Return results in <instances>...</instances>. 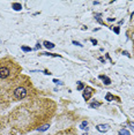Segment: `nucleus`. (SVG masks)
Segmentation results:
<instances>
[{"label":"nucleus","instance_id":"39448f33","mask_svg":"<svg viewBox=\"0 0 134 135\" xmlns=\"http://www.w3.org/2000/svg\"><path fill=\"white\" fill-rule=\"evenodd\" d=\"M99 79H102L103 81H104V83H105V84H110V83H111V80L109 79L108 76H105V75H100V76H99Z\"/></svg>","mask_w":134,"mask_h":135},{"label":"nucleus","instance_id":"1a4fd4ad","mask_svg":"<svg viewBox=\"0 0 134 135\" xmlns=\"http://www.w3.org/2000/svg\"><path fill=\"white\" fill-rule=\"evenodd\" d=\"M87 126H88V122H87V121H82V122H81V126H80V127L82 128V129H86V131H87V129H88V128H87Z\"/></svg>","mask_w":134,"mask_h":135},{"label":"nucleus","instance_id":"9b49d317","mask_svg":"<svg viewBox=\"0 0 134 135\" xmlns=\"http://www.w3.org/2000/svg\"><path fill=\"white\" fill-rule=\"evenodd\" d=\"M98 106H100V103H97V102H95V103H91L90 104V107H98Z\"/></svg>","mask_w":134,"mask_h":135},{"label":"nucleus","instance_id":"7ed1b4c3","mask_svg":"<svg viewBox=\"0 0 134 135\" xmlns=\"http://www.w3.org/2000/svg\"><path fill=\"white\" fill-rule=\"evenodd\" d=\"M91 94H93V89L89 88V87H86V89H84V93H83V98H84L86 100L90 99Z\"/></svg>","mask_w":134,"mask_h":135},{"label":"nucleus","instance_id":"f8f14e48","mask_svg":"<svg viewBox=\"0 0 134 135\" xmlns=\"http://www.w3.org/2000/svg\"><path fill=\"white\" fill-rule=\"evenodd\" d=\"M105 98H106V100H112V99H113V96H112L111 94H108L105 96Z\"/></svg>","mask_w":134,"mask_h":135},{"label":"nucleus","instance_id":"dca6fc26","mask_svg":"<svg viewBox=\"0 0 134 135\" xmlns=\"http://www.w3.org/2000/svg\"><path fill=\"white\" fill-rule=\"evenodd\" d=\"M91 42H93V44H97V41H96V39H91Z\"/></svg>","mask_w":134,"mask_h":135},{"label":"nucleus","instance_id":"4468645a","mask_svg":"<svg viewBox=\"0 0 134 135\" xmlns=\"http://www.w3.org/2000/svg\"><path fill=\"white\" fill-rule=\"evenodd\" d=\"M22 50L26 51V52H28V51H31V49H30V47H26V46H22Z\"/></svg>","mask_w":134,"mask_h":135},{"label":"nucleus","instance_id":"2eb2a0df","mask_svg":"<svg viewBox=\"0 0 134 135\" xmlns=\"http://www.w3.org/2000/svg\"><path fill=\"white\" fill-rule=\"evenodd\" d=\"M73 44H75V45H79V46H82V45L80 44V43H78V42H75V41L73 42Z\"/></svg>","mask_w":134,"mask_h":135},{"label":"nucleus","instance_id":"f3484780","mask_svg":"<svg viewBox=\"0 0 134 135\" xmlns=\"http://www.w3.org/2000/svg\"><path fill=\"white\" fill-rule=\"evenodd\" d=\"M131 38H132V41H133V42H134V32H133V33H132V36H131Z\"/></svg>","mask_w":134,"mask_h":135},{"label":"nucleus","instance_id":"6e6552de","mask_svg":"<svg viewBox=\"0 0 134 135\" xmlns=\"http://www.w3.org/2000/svg\"><path fill=\"white\" fill-rule=\"evenodd\" d=\"M44 45L46 49H53L54 47V44L53 43H50V42H44Z\"/></svg>","mask_w":134,"mask_h":135},{"label":"nucleus","instance_id":"f03ea898","mask_svg":"<svg viewBox=\"0 0 134 135\" xmlns=\"http://www.w3.org/2000/svg\"><path fill=\"white\" fill-rule=\"evenodd\" d=\"M12 91H13V97L17 100H22L29 95V90L24 85H17Z\"/></svg>","mask_w":134,"mask_h":135},{"label":"nucleus","instance_id":"a211bd4d","mask_svg":"<svg viewBox=\"0 0 134 135\" xmlns=\"http://www.w3.org/2000/svg\"><path fill=\"white\" fill-rule=\"evenodd\" d=\"M114 31L118 33V32H119V28H116V29H114Z\"/></svg>","mask_w":134,"mask_h":135},{"label":"nucleus","instance_id":"f257e3e1","mask_svg":"<svg viewBox=\"0 0 134 135\" xmlns=\"http://www.w3.org/2000/svg\"><path fill=\"white\" fill-rule=\"evenodd\" d=\"M17 67L16 62H14L12 59L5 58L0 60V80H7L9 78H13L14 75L17 74Z\"/></svg>","mask_w":134,"mask_h":135},{"label":"nucleus","instance_id":"9d476101","mask_svg":"<svg viewBox=\"0 0 134 135\" xmlns=\"http://www.w3.org/2000/svg\"><path fill=\"white\" fill-rule=\"evenodd\" d=\"M119 135H130V132L126 131V129H121L119 132Z\"/></svg>","mask_w":134,"mask_h":135},{"label":"nucleus","instance_id":"ddd939ff","mask_svg":"<svg viewBox=\"0 0 134 135\" xmlns=\"http://www.w3.org/2000/svg\"><path fill=\"white\" fill-rule=\"evenodd\" d=\"M83 87H84V85L82 84L81 82H79V85H78V89H79V90H82V89H83Z\"/></svg>","mask_w":134,"mask_h":135},{"label":"nucleus","instance_id":"423d86ee","mask_svg":"<svg viewBox=\"0 0 134 135\" xmlns=\"http://www.w3.org/2000/svg\"><path fill=\"white\" fill-rule=\"evenodd\" d=\"M12 7H13L15 11H21V9H22V6H21V4H17V2H14V4L12 5Z\"/></svg>","mask_w":134,"mask_h":135},{"label":"nucleus","instance_id":"20e7f679","mask_svg":"<svg viewBox=\"0 0 134 135\" xmlns=\"http://www.w3.org/2000/svg\"><path fill=\"white\" fill-rule=\"evenodd\" d=\"M97 131L98 132H108L109 131V125H97Z\"/></svg>","mask_w":134,"mask_h":135},{"label":"nucleus","instance_id":"0eeeda50","mask_svg":"<svg viewBox=\"0 0 134 135\" xmlns=\"http://www.w3.org/2000/svg\"><path fill=\"white\" fill-rule=\"evenodd\" d=\"M49 127H50V125H49V124H45V125H43V126H39L37 129L41 131V132H44V131H46Z\"/></svg>","mask_w":134,"mask_h":135}]
</instances>
